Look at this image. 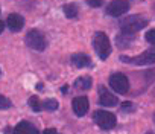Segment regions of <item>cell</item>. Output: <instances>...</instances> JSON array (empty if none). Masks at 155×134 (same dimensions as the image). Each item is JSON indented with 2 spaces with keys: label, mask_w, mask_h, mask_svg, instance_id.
<instances>
[{
  "label": "cell",
  "mask_w": 155,
  "mask_h": 134,
  "mask_svg": "<svg viewBox=\"0 0 155 134\" xmlns=\"http://www.w3.org/2000/svg\"><path fill=\"white\" fill-rule=\"evenodd\" d=\"M94 49L99 55L101 59H107L111 53V44H110V38L107 37L105 32H96L94 40H93Z\"/></svg>",
  "instance_id": "obj_2"
},
{
  "label": "cell",
  "mask_w": 155,
  "mask_h": 134,
  "mask_svg": "<svg viewBox=\"0 0 155 134\" xmlns=\"http://www.w3.org/2000/svg\"><path fill=\"white\" fill-rule=\"evenodd\" d=\"M87 3L93 8H99L102 5V0H87Z\"/></svg>",
  "instance_id": "obj_20"
},
{
  "label": "cell",
  "mask_w": 155,
  "mask_h": 134,
  "mask_svg": "<svg viewBox=\"0 0 155 134\" xmlns=\"http://www.w3.org/2000/svg\"><path fill=\"white\" fill-rule=\"evenodd\" d=\"M147 134H152V132H147Z\"/></svg>",
  "instance_id": "obj_25"
},
{
  "label": "cell",
  "mask_w": 155,
  "mask_h": 134,
  "mask_svg": "<svg viewBox=\"0 0 155 134\" xmlns=\"http://www.w3.org/2000/svg\"><path fill=\"white\" fill-rule=\"evenodd\" d=\"M64 12H65V15L68 18H74L78 15V6L73 5V3H68V5L64 6Z\"/></svg>",
  "instance_id": "obj_15"
},
{
  "label": "cell",
  "mask_w": 155,
  "mask_h": 134,
  "mask_svg": "<svg viewBox=\"0 0 155 134\" xmlns=\"http://www.w3.org/2000/svg\"><path fill=\"white\" fill-rule=\"evenodd\" d=\"M6 26L12 31V32H18L23 29L25 26V18L20 15V14H11L8 18H6Z\"/></svg>",
  "instance_id": "obj_10"
},
{
  "label": "cell",
  "mask_w": 155,
  "mask_h": 134,
  "mask_svg": "<svg viewBox=\"0 0 155 134\" xmlns=\"http://www.w3.org/2000/svg\"><path fill=\"white\" fill-rule=\"evenodd\" d=\"M153 122H155V114H153Z\"/></svg>",
  "instance_id": "obj_24"
},
{
  "label": "cell",
  "mask_w": 155,
  "mask_h": 134,
  "mask_svg": "<svg viewBox=\"0 0 155 134\" xmlns=\"http://www.w3.org/2000/svg\"><path fill=\"white\" fill-rule=\"evenodd\" d=\"M146 40H147V43H150V44H155V29H150V31H147V34H146Z\"/></svg>",
  "instance_id": "obj_19"
},
{
  "label": "cell",
  "mask_w": 155,
  "mask_h": 134,
  "mask_svg": "<svg viewBox=\"0 0 155 134\" xmlns=\"http://www.w3.org/2000/svg\"><path fill=\"white\" fill-rule=\"evenodd\" d=\"M88 107H90V102H88V98L85 96H78L71 101V108H73V113L76 116H84L87 114L88 111Z\"/></svg>",
  "instance_id": "obj_8"
},
{
  "label": "cell",
  "mask_w": 155,
  "mask_h": 134,
  "mask_svg": "<svg viewBox=\"0 0 155 134\" xmlns=\"http://www.w3.org/2000/svg\"><path fill=\"white\" fill-rule=\"evenodd\" d=\"M122 110H123V111H128V113H129V111H132V110H134V105H132L131 102H125V104L122 105Z\"/></svg>",
  "instance_id": "obj_21"
},
{
  "label": "cell",
  "mask_w": 155,
  "mask_h": 134,
  "mask_svg": "<svg viewBox=\"0 0 155 134\" xmlns=\"http://www.w3.org/2000/svg\"><path fill=\"white\" fill-rule=\"evenodd\" d=\"M43 134H58V131L55 128H47V129L43 131Z\"/></svg>",
  "instance_id": "obj_22"
},
{
  "label": "cell",
  "mask_w": 155,
  "mask_h": 134,
  "mask_svg": "<svg viewBox=\"0 0 155 134\" xmlns=\"http://www.w3.org/2000/svg\"><path fill=\"white\" fill-rule=\"evenodd\" d=\"M120 61L128 62V64H138V65H147V64H155V47L137 55V56H126L122 55Z\"/></svg>",
  "instance_id": "obj_4"
},
{
  "label": "cell",
  "mask_w": 155,
  "mask_h": 134,
  "mask_svg": "<svg viewBox=\"0 0 155 134\" xmlns=\"http://www.w3.org/2000/svg\"><path fill=\"white\" fill-rule=\"evenodd\" d=\"M153 8H155V6H153Z\"/></svg>",
  "instance_id": "obj_26"
},
{
  "label": "cell",
  "mask_w": 155,
  "mask_h": 134,
  "mask_svg": "<svg viewBox=\"0 0 155 134\" xmlns=\"http://www.w3.org/2000/svg\"><path fill=\"white\" fill-rule=\"evenodd\" d=\"M71 62H73V65L79 67V69H84V67L91 65V58L85 53H74V55H71Z\"/></svg>",
  "instance_id": "obj_12"
},
{
  "label": "cell",
  "mask_w": 155,
  "mask_h": 134,
  "mask_svg": "<svg viewBox=\"0 0 155 134\" xmlns=\"http://www.w3.org/2000/svg\"><path fill=\"white\" fill-rule=\"evenodd\" d=\"M99 102L104 107H114L117 104V98L111 92H108L104 85H101L99 87Z\"/></svg>",
  "instance_id": "obj_9"
},
{
  "label": "cell",
  "mask_w": 155,
  "mask_h": 134,
  "mask_svg": "<svg viewBox=\"0 0 155 134\" xmlns=\"http://www.w3.org/2000/svg\"><path fill=\"white\" fill-rule=\"evenodd\" d=\"M11 107H12V102L8 98H5L3 95H0V110H8Z\"/></svg>",
  "instance_id": "obj_18"
},
{
  "label": "cell",
  "mask_w": 155,
  "mask_h": 134,
  "mask_svg": "<svg viewBox=\"0 0 155 134\" xmlns=\"http://www.w3.org/2000/svg\"><path fill=\"white\" fill-rule=\"evenodd\" d=\"M43 108L47 111H55V110H58V102L55 99H47L43 102Z\"/></svg>",
  "instance_id": "obj_17"
},
{
  "label": "cell",
  "mask_w": 155,
  "mask_h": 134,
  "mask_svg": "<svg viewBox=\"0 0 155 134\" xmlns=\"http://www.w3.org/2000/svg\"><path fill=\"white\" fill-rule=\"evenodd\" d=\"M132 40H134V37H132L131 34H125V32H123V34H120V35L117 37L116 41H117V46H119V47H128V46L132 43Z\"/></svg>",
  "instance_id": "obj_14"
},
{
  "label": "cell",
  "mask_w": 155,
  "mask_h": 134,
  "mask_svg": "<svg viewBox=\"0 0 155 134\" xmlns=\"http://www.w3.org/2000/svg\"><path fill=\"white\" fill-rule=\"evenodd\" d=\"M128 9H129L128 0H113V2L108 5V8H107V12L111 17H120Z\"/></svg>",
  "instance_id": "obj_7"
},
{
  "label": "cell",
  "mask_w": 155,
  "mask_h": 134,
  "mask_svg": "<svg viewBox=\"0 0 155 134\" xmlns=\"http://www.w3.org/2000/svg\"><path fill=\"white\" fill-rule=\"evenodd\" d=\"M146 25H147V20L144 17H141V15H129V17L123 18V22L120 23V28H122V32L134 35L135 32L141 31Z\"/></svg>",
  "instance_id": "obj_1"
},
{
  "label": "cell",
  "mask_w": 155,
  "mask_h": 134,
  "mask_svg": "<svg viewBox=\"0 0 155 134\" xmlns=\"http://www.w3.org/2000/svg\"><path fill=\"white\" fill-rule=\"evenodd\" d=\"M29 105L34 111H41V108H43V104L40 102L38 96H31L29 98Z\"/></svg>",
  "instance_id": "obj_16"
},
{
  "label": "cell",
  "mask_w": 155,
  "mask_h": 134,
  "mask_svg": "<svg viewBox=\"0 0 155 134\" xmlns=\"http://www.w3.org/2000/svg\"><path fill=\"white\" fill-rule=\"evenodd\" d=\"M26 46L32 50L37 52H43L47 47V41L44 38V35L38 31V29H31L26 35Z\"/></svg>",
  "instance_id": "obj_3"
},
{
  "label": "cell",
  "mask_w": 155,
  "mask_h": 134,
  "mask_svg": "<svg viewBox=\"0 0 155 134\" xmlns=\"http://www.w3.org/2000/svg\"><path fill=\"white\" fill-rule=\"evenodd\" d=\"M5 25H6V23H3V22H0V34L3 32V29H5Z\"/></svg>",
  "instance_id": "obj_23"
},
{
  "label": "cell",
  "mask_w": 155,
  "mask_h": 134,
  "mask_svg": "<svg viewBox=\"0 0 155 134\" xmlns=\"http://www.w3.org/2000/svg\"><path fill=\"white\" fill-rule=\"evenodd\" d=\"M91 78L90 76H82V78H78L76 81H74V87L78 89V90H88L90 87H91Z\"/></svg>",
  "instance_id": "obj_13"
},
{
  "label": "cell",
  "mask_w": 155,
  "mask_h": 134,
  "mask_svg": "<svg viewBox=\"0 0 155 134\" xmlns=\"http://www.w3.org/2000/svg\"><path fill=\"white\" fill-rule=\"evenodd\" d=\"M12 134H38V131H37V128L31 122L23 120V122H20V123L15 125Z\"/></svg>",
  "instance_id": "obj_11"
},
{
  "label": "cell",
  "mask_w": 155,
  "mask_h": 134,
  "mask_svg": "<svg viewBox=\"0 0 155 134\" xmlns=\"http://www.w3.org/2000/svg\"><path fill=\"white\" fill-rule=\"evenodd\" d=\"M110 85L119 95H125L129 90V81L123 73H113L110 76Z\"/></svg>",
  "instance_id": "obj_6"
},
{
  "label": "cell",
  "mask_w": 155,
  "mask_h": 134,
  "mask_svg": "<svg viewBox=\"0 0 155 134\" xmlns=\"http://www.w3.org/2000/svg\"><path fill=\"white\" fill-rule=\"evenodd\" d=\"M93 119H94V122H96L102 129H113V128L116 126V122H117L116 116H114L113 113H110V111H105V110L96 111L94 116H93Z\"/></svg>",
  "instance_id": "obj_5"
}]
</instances>
